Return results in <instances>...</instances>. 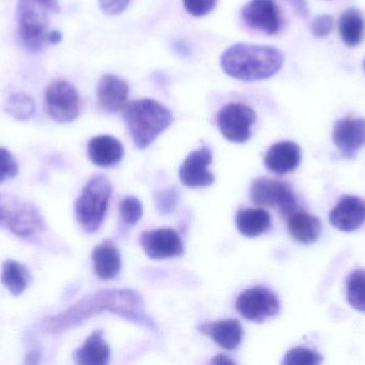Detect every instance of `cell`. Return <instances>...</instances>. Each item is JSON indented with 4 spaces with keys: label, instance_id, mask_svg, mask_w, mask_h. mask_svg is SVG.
Instances as JSON below:
<instances>
[{
    "label": "cell",
    "instance_id": "1",
    "mask_svg": "<svg viewBox=\"0 0 365 365\" xmlns=\"http://www.w3.org/2000/svg\"><path fill=\"white\" fill-rule=\"evenodd\" d=\"M105 311L150 329H156L154 321L145 315L143 298L130 289L103 291L88 296L64 312L45 319L43 326L49 334H60Z\"/></svg>",
    "mask_w": 365,
    "mask_h": 365
},
{
    "label": "cell",
    "instance_id": "2",
    "mask_svg": "<svg viewBox=\"0 0 365 365\" xmlns=\"http://www.w3.org/2000/svg\"><path fill=\"white\" fill-rule=\"evenodd\" d=\"M225 74L242 81L269 79L280 71L283 55L276 47L238 43L221 56Z\"/></svg>",
    "mask_w": 365,
    "mask_h": 365
},
{
    "label": "cell",
    "instance_id": "3",
    "mask_svg": "<svg viewBox=\"0 0 365 365\" xmlns=\"http://www.w3.org/2000/svg\"><path fill=\"white\" fill-rule=\"evenodd\" d=\"M123 117L130 136L139 149L149 147L173 121V113L151 99L128 103L123 109Z\"/></svg>",
    "mask_w": 365,
    "mask_h": 365
},
{
    "label": "cell",
    "instance_id": "4",
    "mask_svg": "<svg viewBox=\"0 0 365 365\" xmlns=\"http://www.w3.org/2000/svg\"><path fill=\"white\" fill-rule=\"evenodd\" d=\"M60 11L58 0H19L17 32L21 45L29 53L44 51L48 42V16Z\"/></svg>",
    "mask_w": 365,
    "mask_h": 365
},
{
    "label": "cell",
    "instance_id": "5",
    "mask_svg": "<svg viewBox=\"0 0 365 365\" xmlns=\"http://www.w3.org/2000/svg\"><path fill=\"white\" fill-rule=\"evenodd\" d=\"M111 196V184L105 176L92 178L75 204V214L83 231L96 233L106 214Z\"/></svg>",
    "mask_w": 365,
    "mask_h": 365
},
{
    "label": "cell",
    "instance_id": "6",
    "mask_svg": "<svg viewBox=\"0 0 365 365\" xmlns=\"http://www.w3.org/2000/svg\"><path fill=\"white\" fill-rule=\"evenodd\" d=\"M0 226L21 238H31L44 229L40 211L32 204L0 195Z\"/></svg>",
    "mask_w": 365,
    "mask_h": 365
},
{
    "label": "cell",
    "instance_id": "7",
    "mask_svg": "<svg viewBox=\"0 0 365 365\" xmlns=\"http://www.w3.org/2000/svg\"><path fill=\"white\" fill-rule=\"evenodd\" d=\"M45 107L49 117L59 124L74 121L81 113L76 88L63 79L53 81L45 91Z\"/></svg>",
    "mask_w": 365,
    "mask_h": 365
},
{
    "label": "cell",
    "instance_id": "8",
    "mask_svg": "<svg viewBox=\"0 0 365 365\" xmlns=\"http://www.w3.org/2000/svg\"><path fill=\"white\" fill-rule=\"evenodd\" d=\"M250 199L255 205L278 208L287 218L298 211L297 199L291 186L277 180L255 179L251 184Z\"/></svg>",
    "mask_w": 365,
    "mask_h": 365
},
{
    "label": "cell",
    "instance_id": "9",
    "mask_svg": "<svg viewBox=\"0 0 365 365\" xmlns=\"http://www.w3.org/2000/svg\"><path fill=\"white\" fill-rule=\"evenodd\" d=\"M257 120L255 111L244 103H229L217 117L221 134L233 143H245L251 137V128Z\"/></svg>",
    "mask_w": 365,
    "mask_h": 365
},
{
    "label": "cell",
    "instance_id": "10",
    "mask_svg": "<svg viewBox=\"0 0 365 365\" xmlns=\"http://www.w3.org/2000/svg\"><path fill=\"white\" fill-rule=\"evenodd\" d=\"M236 310L248 321L263 323L266 319L278 314L280 302L270 289L255 286L238 296Z\"/></svg>",
    "mask_w": 365,
    "mask_h": 365
},
{
    "label": "cell",
    "instance_id": "11",
    "mask_svg": "<svg viewBox=\"0 0 365 365\" xmlns=\"http://www.w3.org/2000/svg\"><path fill=\"white\" fill-rule=\"evenodd\" d=\"M242 17L249 27L269 36L278 34L283 25L280 9L274 0H250L242 8Z\"/></svg>",
    "mask_w": 365,
    "mask_h": 365
},
{
    "label": "cell",
    "instance_id": "12",
    "mask_svg": "<svg viewBox=\"0 0 365 365\" xmlns=\"http://www.w3.org/2000/svg\"><path fill=\"white\" fill-rule=\"evenodd\" d=\"M140 244L145 254L152 259H173L184 253L181 238L170 229L145 231L141 234Z\"/></svg>",
    "mask_w": 365,
    "mask_h": 365
},
{
    "label": "cell",
    "instance_id": "13",
    "mask_svg": "<svg viewBox=\"0 0 365 365\" xmlns=\"http://www.w3.org/2000/svg\"><path fill=\"white\" fill-rule=\"evenodd\" d=\"M212 154L210 148L204 147L191 152L180 169V179L187 188H204L214 182V175L208 171Z\"/></svg>",
    "mask_w": 365,
    "mask_h": 365
},
{
    "label": "cell",
    "instance_id": "14",
    "mask_svg": "<svg viewBox=\"0 0 365 365\" xmlns=\"http://www.w3.org/2000/svg\"><path fill=\"white\" fill-rule=\"evenodd\" d=\"M365 139V119L346 117L338 120L334 128V141L346 159L355 158Z\"/></svg>",
    "mask_w": 365,
    "mask_h": 365
},
{
    "label": "cell",
    "instance_id": "15",
    "mask_svg": "<svg viewBox=\"0 0 365 365\" xmlns=\"http://www.w3.org/2000/svg\"><path fill=\"white\" fill-rule=\"evenodd\" d=\"M330 224L339 231H349L360 229L365 222V203L357 196H344L330 211Z\"/></svg>",
    "mask_w": 365,
    "mask_h": 365
},
{
    "label": "cell",
    "instance_id": "16",
    "mask_svg": "<svg viewBox=\"0 0 365 365\" xmlns=\"http://www.w3.org/2000/svg\"><path fill=\"white\" fill-rule=\"evenodd\" d=\"M98 104L108 113H117L123 111L128 104L130 87L128 83L115 75H104L98 81Z\"/></svg>",
    "mask_w": 365,
    "mask_h": 365
},
{
    "label": "cell",
    "instance_id": "17",
    "mask_svg": "<svg viewBox=\"0 0 365 365\" xmlns=\"http://www.w3.org/2000/svg\"><path fill=\"white\" fill-rule=\"evenodd\" d=\"M302 149L293 141H280L268 150L265 156V166L278 175L292 173L299 166Z\"/></svg>",
    "mask_w": 365,
    "mask_h": 365
},
{
    "label": "cell",
    "instance_id": "18",
    "mask_svg": "<svg viewBox=\"0 0 365 365\" xmlns=\"http://www.w3.org/2000/svg\"><path fill=\"white\" fill-rule=\"evenodd\" d=\"M88 156L98 166H113L123 159V145L115 137L101 135L93 137L88 144Z\"/></svg>",
    "mask_w": 365,
    "mask_h": 365
},
{
    "label": "cell",
    "instance_id": "19",
    "mask_svg": "<svg viewBox=\"0 0 365 365\" xmlns=\"http://www.w3.org/2000/svg\"><path fill=\"white\" fill-rule=\"evenodd\" d=\"M200 331L210 336L215 343L227 349L232 351L240 344L244 336V330L240 321L236 319H225L212 324H203L200 326Z\"/></svg>",
    "mask_w": 365,
    "mask_h": 365
},
{
    "label": "cell",
    "instance_id": "20",
    "mask_svg": "<svg viewBox=\"0 0 365 365\" xmlns=\"http://www.w3.org/2000/svg\"><path fill=\"white\" fill-rule=\"evenodd\" d=\"M94 264V272L102 280L115 279L121 270V255L113 242H103L94 249L92 253Z\"/></svg>",
    "mask_w": 365,
    "mask_h": 365
},
{
    "label": "cell",
    "instance_id": "21",
    "mask_svg": "<svg viewBox=\"0 0 365 365\" xmlns=\"http://www.w3.org/2000/svg\"><path fill=\"white\" fill-rule=\"evenodd\" d=\"M102 330L94 331L74 353L76 364L81 365H105L110 359V349L103 338Z\"/></svg>",
    "mask_w": 365,
    "mask_h": 365
},
{
    "label": "cell",
    "instance_id": "22",
    "mask_svg": "<svg viewBox=\"0 0 365 365\" xmlns=\"http://www.w3.org/2000/svg\"><path fill=\"white\" fill-rule=\"evenodd\" d=\"M287 227L296 241L304 244H314L322 234V223L317 216L296 211L289 216Z\"/></svg>",
    "mask_w": 365,
    "mask_h": 365
},
{
    "label": "cell",
    "instance_id": "23",
    "mask_svg": "<svg viewBox=\"0 0 365 365\" xmlns=\"http://www.w3.org/2000/svg\"><path fill=\"white\" fill-rule=\"evenodd\" d=\"M272 218L264 209L240 210L236 216V226L242 235L255 238L263 235L269 229Z\"/></svg>",
    "mask_w": 365,
    "mask_h": 365
},
{
    "label": "cell",
    "instance_id": "24",
    "mask_svg": "<svg viewBox=\"0 0 365 365\" xmlns=\"http://www.w3.org/2000/svg\"><path fill=\"white\" fill-rule=\"evenodd\" d=\"M339 31L343 42L347 46H357L364 41L365 21L364 15L358 9H349L341 15Z\"/></svg>",
    "mask_w": 365,
    "mask_h": 365
},
{
    "label": "cell",
    "instance_id": "25",
    "mask_svg": "<svg viewBox=\"0 0 365 365\" xmlns=\"http://www.w3.org/2000/svg\"><path fill=\"white\" fill-rule=\"evenodd\" d=\"M0 280L13 296H21L27 289L29 274L25 266L21 265L19 261L9 259L2 264Z\"/></svg>",
    "mask_w": 365,
    "mask_h": 365
},
{
    "label": "cell",
    "instance_id": "26",
    "mask_svg": "<svg viewBox=\"0 0 365 365\" xmlns=\"http://www.w3.org/2000/svg\"><path fill=\"white\" fill-rule=\"evenodd\" d=\"M4 109L13 119L27 121L34 117L36 107L34 99L29 94L17 91L6 98Z\"/></svg>",
    "mask_w": 365,
    "mask_h": 365
},
{
    "label": "cell",
    "instance_id": "27",
    "mask_svg": "<svg viewBox=\"0 0 365 365\" xmlns=\"http://www.w3.org/2000/svg\"><path fill=\"white\" fill-rule=\"evenodd\" d=\"M347 301L351 308L365 312V270H355L347 279Z\"/></svg>",
    "mask_w": 365,
    "mask_h": 365
},
{
    "label": "cell",
    "instance_id": "28",
    "mask_svg": "<svg viewBox=\"0 0 365 365\" xmlns=\"http://www.w3.org/2000/svg\"><path fill=\"white\" fill-rule=\"evenodd\" d=\"M321 354L306 349V347H295L287 351L282 364L287 365H319L323 362Z\"/></svg>",
    "mask_w": 365,
    "mask_h": 365
},
{
    "label": "cell",
    "instance_id": "29",
    "mask_svg": "<svg viewBox=\"0 0 365 365\" xmlns=\"http://www.w3.org/2000/svg\"><path fill=\"white\" fill-rule=\"evenodd\" d=\"M143 204L134 196H128L121 201L120 205V216L124 223L135 225L143 218Z\"/></svg>",
    "mask_w": 365,
    "mask_h": 365
},
{
    "label": "cell",
    "instance_id": "30",
    "mask_svg": "<svg viewBox=\"0 0 365 365\" xmlns=\"http://www.w3.org/2000/svg\"><path fill=\"white\" fill-rule=\"evenodd\" d=\"M19 173V164L6 148L0 147V184L14 178Z\"/></svg>",
    "mask_w": 365,
    "mask_h": 365
},
{
    "label": "cell",
    "instance_id": "31",
    "mask_svg": "<svg viewBox=\"0 0 365 365\" xmlns=\"http://www.w3.org/2000/svg\"><path fill=\"white\" fill-rule=\"evenodd\" d=\"M156 207L160 214H170L179 201V191L177 189L160 191L155 195Z\"/></svg>",
    "mask_w": 365,
    "mask_h": 365
},
{
    "label": "cell",
    "instance_id": "32",
    "mask_svg": "<svg viewBox=\"0 0 365 365\" xmlns=\"http://www.w3.org/2000/svg\"><path fill=\"white\" fill-rule=\"evenodd\" d=\"M218 0H182L185 9L195 17L205 16L212 12Z\"/></svg>",
    "mask_w": 365,
    "mask_h": 365
},
{
    "label": "cell",
    "instance_id": "33",
    "mask_svg": "<svg viewBox=\"0 0 365 365\" xmlns=\"http://www.w3.org/2000/svg\"><path fill=\"white\" fill-rule=\"evenodd\" d=\"M334 28V19L330 15H319L311 23V31L317 38H326Z\"/></svg>",
    "mask_w": 365,
    "mask_h": 365
},
{
    "label": "cell",
    "instance_id": "34",
    "mask_svg": "<svg viewBox=\"0 0 365 365\" xmlns=\"http://www.w3.org/2000/svg\"><path fill=\"white\" fill-rule=\"evenodd\" d=\"M132 0H98L101 10L107 15H118L128 9Z\"/></svg>",
    "mask_w": 365,
    "mask_h": 365
},
{
    "label": "cell",
    "instance_id": "35",
    "mask_svg": "<svg viewBox=\"0 0 365 365\" xmlns=\"http://www.w3.org/2000/svg\"><path fill=\"white\" fill-rule=\"evenodd\" d=\"M293 6L294 10L302 17H307L309 15L308 4L307 0H287Z\"/></svg>",
    "mask_w": 365,
    "mask_h": 365
},
{
    "label": "cell",
    "instance_id": "36",
    "mask_svg": "<svg viewBox=\"0 0 365 365\" xmlns=\"http://www.w3.org/2000/svg\"><path fill=\"white\" fill-rule=\"evenodd\" d=\"M62 40V34L58 30H51L49 31L48 34V42L49 44H58V43L61 42Z\"/></svg>",
    "mask_w": 365,
    "mask_h": 365
},
{
    "label": "cell",
    "instance_id": "37",
    "mask_svg": "<svg viewBox=\"0 0 365 365\" xmlns=\"http://www.w3.org/2000/svg\"><path fill=\"white\" fill-rule=\"evenodd\" d=\"M212 364H234L233 360L225 355H218L210 361Z\"/></svg>",
    "mask_w": 365,
    "mask_h": 365
},
{
    "label": "cell",
    "instance_id": "38",
    "mask_svg": "<svg viewBox=\"0 0 365 365\" xmlns=\"http://www.w3.org/2000/svg\"><path fill=\"white\" fill-rule=\"evenodd\" d=\"M364 71H365V59H364Z\"/></svg>",
    "mask_w": 365,
    "mask_h": 365
}]
</instances>
